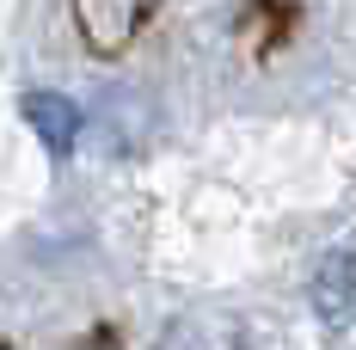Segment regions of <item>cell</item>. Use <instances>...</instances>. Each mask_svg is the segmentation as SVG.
Returning <instances> with one entry per match:
<instances>
[{
  "label": "cell",
  "instance_id": "cell-1",
  "mask_svg": "<svg viewBox=\"0 0 356 350\" xmlns=\"http://www.w3.org/2000/svg\"><path fill=\"white\" fill-rule=\"evenodd\" d=\"M314 314L325 326H356V252H332L314 271Z\"/></svg>",
  "mask_w": 356,
  "mask_h": 350
},
{
  "label": "cell",
  "instance_id": "cell-2",
  "mask_svg": "<svg viewBox=\"0 0 356 350\" xmlns=\"http://www.w3.org/2000/svg\"><path fill=\"white\" fill-rule=\"evenodd\" d=\"M25 117H31L37 141H43L49 154H68L74 141H80V111H74L62 93H31V99H25Z\"/></svg>",
  "mask_w": 356,
  "mask_h": 350
}]
</instances>
